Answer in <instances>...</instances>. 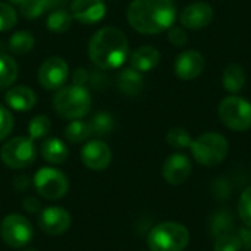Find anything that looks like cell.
Listing matches in <instances>:
<instances>
[{
  "mask_svg": "<svg viewBox=\"0 0 251 251\" xmlns=\"http://www.w3.org/2000/svg\"><path fill=\"white\" fill-rule=\"evenodd\" d=\"M38 226L49 235H60L71 226V215L62 207H47L38 218Z\"/></svg>",
  "mask_w": 251,
  "mask_h": 251,
  "instance_id": "obj_14",
  "label": "cell"
},
{
  "mask_svg": "<svg viewBox=\"0 0 251 251\" xmlns=\"http://www.w3.org/2000/svg\"><path fill=\"white\" fill-rule=\"evenodd\" d=\"M206 60L204 56L197 50H185L176 56L175 60V74L184 81L194 79L201 75Z\"/></svg>",
  "mask_w": 251,
  "mask_h": 251,
  "instance_id": "obj_13",
  "label": "cell"
},
{
  "mask_svg": "<svg viewBox=\"0 0 251 251\" xmlns=\"http://www.w3.org/2000/svg\"><path fill=\"white\" fill-rule=\"evenodd\" d=\"M116 85L121 90V93H124L125 96L134 97L143 91L144 78H143L141 72L135 71L134 68H125L118 74Z\"/></svg>",
  "mask_w": 251,
  "mask_h": 251,
  "instance_id": "obj_19",
  "label": "cell"
},
{
  "mask_svg": "<svg viewBox=\"0 0 251 251\" xmlns=\"http://www.w3.org/2000/svg\"><path fill=\"white\" fill-rule=\"evenodd\" d=\"M0 235L9 247L21 249L31 243L34 229L26 218L21 215H7L0 224Z\"/></svg>",
  "mask_w": 251,
  "mask_h": 251,
  "instance_id": "obj_8",
  "label": "cell"
},
{
  "mask_svg": "<svg viewBox=\"0 0 251 251\" xmlns=\"http://www.w3.org/2000/svg\"><path fill=\"white\" fill-rule=\"evenodd\" d=\"M72 24V15L65 9H54L49 13L46 19V26L56 34H63L71 28Z\"/></svg>",
  "mask_w": 251,
  "mask_h": 251,
  "instance_id": "obj_24",
  "label": "cell"
},
{
  "mask_svg": "<svg viewBox=\"0 0 251 251\" xmlns=\"http://www.w3.org/2000/svg\"><path fill=\"white\" fill-rule=\"evenodd\" d=\"M241 243V247L251 250V228H241V229H237V234H235Z\"/></svg>",
  "mask_w": 251,
  "mask_h": 251,
  "instance_id": "obj_37",
  "label": "cell"
},
{
  "mask_svg": "<svg viewBox=\"0 0 251 251\" xmlns=\"http://www.w3.org/2000/svg\"><path fill=\"white\" fill-rule=\"evenodd\" d=\"M4 100H6L7 106H10L12 109L18 110V112H26L35 106L37 97L31 88H28L25 85H16V87H12L4 94Z\"/></svg>",
  "mask_w": 251,
  "mask_h": 251,
  "instance_id": "obj_17",
  "label": "cell"
},
{
  "mask_svg": "<svg viewBox=\"0 0 251 251\" xmlns=\"http://www.w3.org/2000/svg\"><path fill=\"white\" fill-rule=\"evenodd\" d=\"M191 171H193L191 160L188 159L187 154H182V153L171 154L165 160L163 168H162V174H163L165 181L172 184V185L184 184L190 178Z\"/></svg>",
  "mask_w": 251,
  "mask_h": 251,
  "instance_id": "obj_11",
  "label": "cell"
},
{
  "mask_svg": "<svg viewBox=\"0 0 251 251\" xmlns=\"http://www.w3.org/2000/svg\"><path fill=\"white\" fill-rule=\"evenodd\" d=\"M13 187H15L18 191H24V190H26V188L29 187V181H28L26 176L19 175V176H16V178L13 179Z\"/></svg>",
  "mask_w": 251,
  "mask_h": 251,
  "instance_id": "obj_41",
  "label": "cell"
},
{
  "mask_svg": "<svg viewBox=\"0 0 251 251\" xmlns=\"http://www.w3.org/2000/svg\"><path fill=\"white\" fill-rule=\"evenodd\" d=\"M88 81H90V82H91V85H93V87H96V88H101V87H104V85H106V78H103V76H101L100 69H99V71H94V72L90 75Z\"/></svg>",
  "mask_w": 251,
  "mask_h": 251,
  "instance_id": "obj_40",
  "label": "cell"
},
{
  "mask_svg": "<svg viewBox=\"0 0 251 251\" xmlns=\"http://www.w3.org/2000/svg\"><path fill=\"white\" fill-rule=\"evenodd\" d=\"M63 3L65 0H25L21 4V15L26 19H34L41 16L47 9L57 7Z\"/></svg>",
  "mask_w": 251,
  "mask_h": 251,
  "instance_id": "obj_23",
  "label": "cell"
},
{
  "mask_svg": "<svg viewBox=\"0 0 251 251\" xmlns=\"http://www.w3.org/2000/svg\"><path fill=\"white\" fill-rule=\"evenodd\" d=\"M13 129V118L10 115V112L0 106V141L4 140Z\"/></svg>",
  "mask_w": 251,
  "mask_h": 251,
  "instance_id": "obj_34",
  "label": "cell"
},
{
  "mask_svg": "<svg viewBox=\"0 0 251 251\" xmlns=\"http://www.w3.org/2000/svg\"><path fill=\"white\" fill-rule=\"evenodd\" d=\"M69 76V69L62 57L53 56L43 62L38 69V81L46 90L60 88Z\"/></svg>",
  "mask_w": 251,
  "mask_h": 251,
  "instance_id": "obj_10",
  "label": "cell"
},
{
  "mask_svg": "<svg viewBox=\"0 0 251 251\" xmlns=\"http://www.w3.org/2000/svg\"><path fill=\"white\" fill-rule=\"evenodd\" d=\"M190 149L197 163L203 166H216L226 159L229 143L222 134L206 132L193 140Z\"/></svg>",
  "mask_w": 251,
  "mask_h": 251,
  "instance_id": "obj_4",
  "label": "cell"
},
{
  "mask_svg": "<svg viewBox=\"0 0 251 251\" xmlns=\"http://www.w3.org/2000/svg\"><path fill=\"white\" fill-rule=\"evenodd\" d=\"M18 76V65L7 54H0V90L10 87Z\"/></svg>",
  "mask_w": 251,
  "mask_h": 251,
  "instance_id": "obj_25",
  "label": "cell"
},
{
  "mask_svg": "<svg viewBox=\"0 0 251 251\" xmlns=\"http://www.w3.org/2000/svg\"><path fill=\"white\" fill-rule=\"evenodd\" d=\"M18 16L13 7L7 3L0 1V31H9L16 25Z\"/></svg>",
  "mask_w": 251,
  "mask_h": 251,
  "instance_id": "obj_31",
  "label": "cell"
},
{
  "mask_svg": "<svg viewBox=\"0 0 251 251\" xmlns=\"http://www.w3.org/2000/svg\"><path fill=\"white\" fill-rule=\"evenodd\" d=\"M90 78V74L87 72V69L84 68H78L74 71L72 74V81H74V85H84Z\"/></svg>",
  "mask_w": 251,
  "mask_h": 251,
  "instance_id": "obj_39",
  "label": "cell"
},
{
  "mask_svg": "<svg viewBox=\"0 0 251 251\" xmlns=\"http://www.w3.org/2000/svg\"><path fill=\"white\" fill-rule=\"evenodd\" d=\"M126 18L129 25L141 34H159L174 25L176 6L174 0H134Z\"/></svg>",
  "mask_w": 251,
  "mask_h": 251,
  "instance_id": "obj_1",
  "label": "cell"
},
{
  "mask_svg": "<svg viewBox=\"0 0 251 251\" xmlns=\"http://www.w3.org/2000/svg\"><path fill=\"white\" fill-rule=\"evenodd\" d=\"M166 141L171 147H174L176 150H182V149H187L191 146L193 138L187 129L176 126V128L169 129V132L166 134Z\"/></svg>",
  "mask_w": 251,
  "mask_h": 251,
  "instance_id": "obj_29",
  "label": "cell"
},
{
  "mask_svg": "<svg viewBox=\"0 0 251 251\" xmlns=\"http://www.w3.org/2000/svg\"><path fill=\"white\" fill-rule=\"evenodd\" d=\"M215 251H240L241 243L235 234H225L216 238L215 241Z\"/></svg>",
  "mask_w": 251,
  "mask_h": 251,
  "instance_id": "obj_32",
  "label": "cell"
},
{
  "mask_svg": "<svg viewBox=\"0 0 251 251\" xmlns=\"http://www.w3.org/2000/svg\"><path fill=\"white\" fill-rule=\"evenodd\" d=\"M179 21L188 29L206 28L213 21V9L206 1H194L182 10Z\"/></svg>",
  "mask_w": 251,
  "mask_h": 251,
  "instance_id": "obj_15",
  "label": "cell"
},
{
  "mask_svg": "<svg viewBox=\"0 0 251 251\" xmlns=\"http://www.w3.org/2000/svg\"><path fill=\"white\" fill-rule=\"evenodd\" d=\"M81 160L91 171H103L112 162V151L106 143L94 140L82 147Z\"/></svg>",
  "mask_w": 251,
  "mask_h": 251,
  "instance_id": "obj_12",
  "label": "cell"
},
{
  "mask_svg": "<svg viewBox=\"0 0 251 251\" xmlns=\"http://www.w3.org/2000/svg\"><path fill=\"white\" fill-rule=\"evenodd\" d=\"M22 207H24L28 213H35V212H38V210L41 209V204H40V201H38L35 197L28 196V197H25V199H24V201H22Z\"/></svg>",
  "mask_w": 251,
  "mask_h": 251,
  "instance_id": "obj_38",
  "label": "cell"
},
{
  "mask_svg": "<svg viewBox=\"0 0 251 251\" xmlns=\"http://www.w3.org/2000/svg\"><path fill=\"white\" fill-rule=\"evenodd\" d=\"M68 147L66 144L59 138H47L41 144V156L44 160L53 165H62L68 159Z\"/></svg>",
  "mask_w": 251,
  "mask_h": 251,
  "instance_id": "obj_20",
  "label": "cell"
},
{
  "mask_svg": "<svg viewBox=\"0 0 251 251\" xmlns=\"http://www.w3.org/2000/svg\"><path fill=\"white\" fill-rule=\"evenodd\" d=\"M129 46L125 34L115 26L99 29L90 40L88 56L101 71L121 68L128 57Z\"/></svg>",
  "mask_w": 251,
  "mask_h": 251,
  "instance_id": "obj_2",
  "label": "cell"
},
{
  "mask_svg": "<svg viewBox=\"0 0 251 251\" xmlns=\"http://www.w3.org/2000/svg\"><path fill=\"white\" fill-rule=\"evenodd\" d=\"M238 213H240L243 222L251 228V187H249L240 197Z\"/></svg>",
  "mask_w": 251,
  "mask_h": 251,
  "instance_id": "obj_33",
  "label": "cell"
},
{
  "mask_svg": "<svg viewBox=\"0 0 251 251\" xmlns=\"http://www.w3.org/2000/svg\"><path fill=\"white\" fill-rule=\"evenodd\" d=\"M34 187L44 199L59 200L68 193L69 182L60 171L54 168H41L34 176Z\"/></svg>",
  "mask_w": 251,
  "mask_h": 251,
  "instance_id": "obj_9",
  "label": "cell"
},
{
  "mask_svg": "<svg viewBox=\"0 0 251 251\" xmlns=\"http://www.w3.org/2000/svg\"><path fill=\"white\" fill-rule=\"evenodd\" d=\"M54 110L65 119L85 116L91 107V96L84 85H71L59 90L53 99Z\"/></svg>",
  "mask_w": 251,
  "mask_h": 251,
  "instance_id": "obj_3",
  "label": "cell"
},
{
  "mask_svg": "<svg viewBox=\"0 0 251 251\" xmlns=\"http://www.w3.org/2000/svg\"><path fill=\"white\" fill-rule=\"evenodd\" d=\"M234 228H235V222L232 213L225 209L218 210L210 219V235L213 238H218L225 234H231Z\"/></svg>",
  "mask_w": 251,
  "mask_h": 251,
  "instance_id": "obj_22",
  "label": "cell"
},
{
  "mask_svg": "<svg viewBox=\"0 0 251 251\" xmlns=\"http://www.w3.org/2000/svg\"><path fill=\"white\" fill-rule=\"evenodd\" d=\"M50 128H51V124H50V119L47 116H43V115L35 116V118L31 119L29 126H28L29 138L31 140L44 138L50 132Z\"/></svg>",
  "mask_w": 251,
  "mask_h": 251,
  "instance_id": "obj_30",
  "label": "cell"
},
{
  "mask_svg": "<svg viewBox=\"0 0 251 251\" xmlns=\"http://www.w3.org/2000/svg\"><path fill=\"white\" fill-rule=\"evenodd\" d=\"M28 251H34V250H28Z\"/></svg>",
  "mask_w": 251,
  "mask_h": 251,
  "instance_id": "obj_43",
  "label": "cell"
},
{
  "mask_svg": "<svg viewBox=\"0 0 251 251\" xmlns=\"http://www.w3.org/2000/svg\"><path fill=\"white\" fill-rule=\"evenodd\" d=\"M7 1H9V3H12V4H19V6H21L25 0H7Z\"/></svg>",
  "mask_w": 251,
  "mask_h": 251,
  "instance_id": "obj_42",
  "label": "cell"
},
{
  "mask_svg": "<svg viewBox=\"0 0 251 251\" xmlns=\"http://www.w3.org/2000/svg\"><path fill=\"white\" fill-rule=\"evenodd\" d=\"M222 82L226 91L237 94L243 90L246 84V72L244 68L238 63H229L222 74Z\"/></svg>",
  "mask_w": 251,
  "mask_h": 251,
  "instance_id": "obj_21",
  "label": "cell"
},
{
  "mask_svg": "<svg viewBox=\"0 0 251 251\" xmlns=\"http://www.w3.org/2000/svg\"><path fill=\"white\" fill-rule=\"evenodd\" d=\"M35 146L31 138L16 137L7 141L0 151L3 163L12 169H24L34 163L35 160Z\"/></svg>",
  "mask_w": 251,
  "mask_h": 251,
  "instance_id": "obj_7",
  "label": "cell"
},
{
  "mask_svg": "<svg viewBox=\"0 0 251 251\" xmlns=\"http://www.w3.org/2000/svg\"><path fill=\"white\" fill-rule=\"evenodd\" d=\"M65 135H66V140L74 143V144L82 143V141H85L91 135L90 124L88 122H82V121H74V122H71L66 126Z\"/></svg>",
  "mask_w": 251,
  "mask_h": 251,
  "instance_id": "obj_28",
  "label": "cell"
},
{
  "mask_svg": "<svg viewBox=\"0 0 251 251\" xmlns=\"http://www.w3.org/2000/svg\"><path fill=\"white\" fill-rule=\"evenodd\" d=\"M168 38H169V41H171L174 46H176V47H182V46H185L187 41H188V35H187V32H185L181 26H171V28H169Z\"/></svg>",
  "mask_w": 251,
  "mask_h": 251,
  "instance_id": "obj_36",
  "label": "cell"
},
{
  "mask_svg": "<svg viewBox=\"0 0 251 251\" xmlns=\"http://www.w3.org/2000/svg\"><path fill=\"white\" fill-rule=\"evenodd\" d=\"M225 126L232 131H247L251 128V103L240 96L225 97L218 109Z\"/></svg>",
  "mask_w": 251,
  "mask_h": 251,
  "instance_id": "obj_6",
  "label": "cell"
},
{
  "mask_svg": "<svg viewBox=\"0 0 251 251\" xmlns=\"http://www.w3.org/2000/svg\"><path fill=\"white\" fill-rule=\"evenodd\" d=\"M34 47V37L28 31H18L9 38V49L15 54H25Z\"/></svg>",
  "mask_w": 251,
  "mask_h": 251,
  "instance_id": "obj_26",
  "label": "cell"
},
{
  "mask_svg": "<svg viewBox=\"0 0 251 251\" xmlns=\"http://www.w3.org/2000/svg\"><path fill=\"white\" fill-rule=\"evenodd\" d=\"M71 15L81 24L93 25L104 18L106 4L103 0H74L71 4Z\"/></svg>",
  "mask_w": 251,
  "mask_h": 251,
  "instance_id": "obj_16",
  "label": "cell"
},
{
  "mask_svg": "<svg viewBox=\"0 0 251 251\" xmlns=\"http://www.w3.org/2000/svg\"><path fill=\"white\" fill-rule=\"evenodd\" d=\"M90 124V128H91V134H96V135H107L112 132L113 129V116L107 112H99L96 113L91 121L88 122Z\"/></svg>",
  "mask_w": 251,
  "mask_h": 251,
  "instance_id": "obj_27",
  "label": "cell"
},
{
  "mask_svg": "<svg viewBox=\"0 0 251 251\" xmlns=\"http://www.w3.org/2000/svg\"><path fill=\"white\" fill-rule=\"evenodd\" d=\"M188 241V229L176 222L159 224L147 237V244L151 251H184Z\"/></svg>",
  "mask_w": 251,
  "mask_h": 251,
  "instance_id": "obj_5",
  "label": "cell"
},
{
  "mask_svg": "<svg viewBox=\"0 0 251 251\" xmlns=\"http://www.w3.org/2000/svg\"><path fill=\"white\" fill-rule=\"evenodd\" d=\"M212 191L215 194V199L224 201V200L229 199V196H231V185H229V182L226 179H222L221 178V179H216L213 182Z\"/></svg>",
  "mask_w": 251,
  "mask_h": 251,
  "instance_id": "obj_35",
  "label": "cell"
},
{
  "mask_svg": "<svg viewBox=\"0 0 251 251\" xmlns=\"http://www.w3.org/2000/svg\"><path fill=\"white\" fill-rule=\"evenodd\" d=\"M160 60V53L153 46H141L131 54V68L138 72H150L157 66Z\"/></svg>",
  "mask_w": 251,
  "mask_h": 251,
  "instance_id": "obj_18",
  "label": "cell"
}]
</instances>
